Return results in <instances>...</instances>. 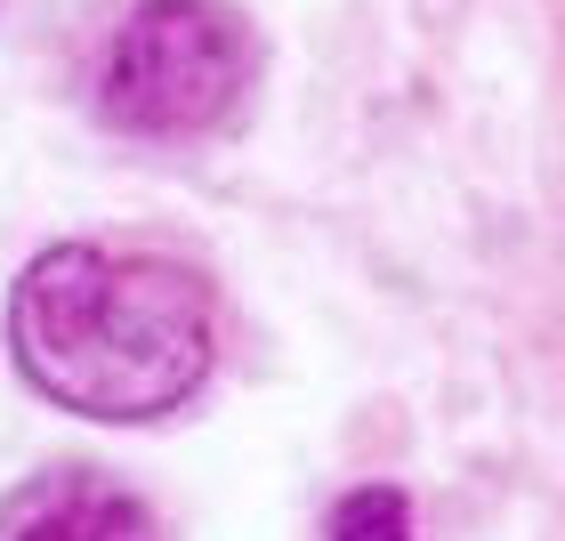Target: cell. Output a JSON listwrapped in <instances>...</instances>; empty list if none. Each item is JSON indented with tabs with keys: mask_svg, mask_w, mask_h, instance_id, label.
Instances as JSON below:
<instances>
[{
	"mask_svg": "<svg viewBox=\"0 0 565 541\" xmlns=\"http://www.w3.org/2000/svg\"><path fill=\"white\" fill-rule=\"evenodd\" d=\"M331 541H420L413 501H404L396 485H355V494L331 509Z\"/></svg>",
	"mask_w": 565,
	"mask_h": 541,
	"instance_id": "cell-4",
	"label": "cell"
},
{
	"mask_svg": "<svg viewBox=\"0 0 565 541\" xmlns=\"http://www.w3.org/2000/svg\"><path fill=\"white\" fill-rule=\"evenodd\" d=\"M250 82V33L226 0H138L97 57V114L121 138H202Z\"/></svg>",
	"mask_w": 565,
	"mask_h": 541,
	"instance_id": "cell-2",
	"label": "cell"
},
{
	"mask_svg": "<svg viewBox=\"0 0 565 541\" xmlns=\"http://www.w3.org/2000/svg\"><path fill=\"white\" fill-rule=\"evenodd\" d=\"M0 541H162V526L97 469H41L0 501Z\"/></svg>",
	"mask_w": 565,
	"mask_h": 541,
	"instance_id": "cell-3",
	"label": "cell"
},
{
	"mask_svg": "<svg viewBox=\"0 0 565 541\" xmlns=\"http://www.w3.org/2000/svg\"><path fill=\"white\" fill-rule=\"evenodd\" d=\"M17 372L82 421H162L218 356V299L186 259L49 243L9 291Z\"/></svg>",
	"mask_w": 565,
	"mask_h": 541,
	"instance_id": "cell-1",
	"label": "cell"
}]
</instances>
